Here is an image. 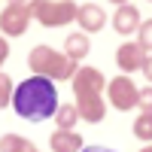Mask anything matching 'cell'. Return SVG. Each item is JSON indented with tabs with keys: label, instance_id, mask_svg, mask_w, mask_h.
<instances>
[{
	"label": "cell",
	"instance_id": "cell-21",
	"mask_svg": "<svg viewBox=\"0 0 152 152\" xmlns=\"http://www.w3.org/2000/svg\"><path fill=\"white\" fill-rule=\"evenodd\" d=\"M82 152H113V149H82Z\"/></svg>",
	"mask_w": 152,
	"mask_h": 152
},
{
	"label": "cell",
	"instance_id": "cell-19",
	"mask_svg": "<svg viewBox=\"0 0 152 152\" xmlns=\"http://www.w3.org/2000/svg\"><path fill=\"white\" fill-rule=\"evenodd\" d=\"M6 58H9V43L0 37V67H3V61H6Z\"/></svg>",
	"mask_w": 152,
	"mask_h": 152
},
{
	"label": "cell",
	"instance_id": "cell-13",
	"mask_svg": "<svg viewBox=\"0 0 152 152\" xmlns=\"http://www.w3.org/2000/svg\"><path fill=\"white\" fill-rule=\"evenodd\" d=\"M76 122H79V110H76V104H61L55 110V125L58 131H73Z\"/></svg>",
	"mask_w": 152,
	"mask_h": 152
},
{
	"label": "cell",
	"instance_id": "cell-12",
	"mask_svg": "<svg viewBox=\"0 0 152 152\" xmlns=\"http://www.w3.org/2000/svg\"><path fill=\"white\" fill-rule=\"evenodd\" d=\"M88 52H91V43H88V34H70L67 40H64V55L70 61H82Z\"/></svg>",
	"mask_w": 152,
	"mask_h": 152
},
{
	"label": "cell",
	"instance_id": "cell-5",
	"mask_svg": "<svg viewBox=\"0 0 152 152\" xmlns=\"http://www.w3.org/2000/svg\"><path fill=\"white\" fill-rule=\"evenodd\" d=\"M31 24V9L28 3H6V9L0 12V31L6 37H21Z\"/></svg>",
	"mask_w": 152,
	"mask_h": 152
},
{
	"label": "cell",
	"instance_id": "cell-11",
	"mask_svg": "<svg viewBox=\"0 0 152 152\" xmlns=\"http://www.w3.org/2000/svg\"><path fill=\"white\" fill-rule=\"evenodd\" d=\"M52 152H82V137L76 131H55L49 137Z\"/></svg>",
	"mask_w": 152,
	"mask_h": 152
},
{
	"label": "cell",
	"instance_id": "cell-9",
	"mask_svg": "<svg viewBox=\"0 0 152 152\" xmlns=\"http://www.w3.org/2000/svg\"><path fill=\"white\" fill-rule=\"evenodd\" d=\"M143 61H146V52H143L140 43H122L119 52H116V64H119L122 73H134V70H140Z\"/></svg>",
	"mask_w": 152,
	"mask_h": 152
},
{
	"label": "cell",
	"instance_id": "cell-24",
	"mask_svg": "<svg viewBox=\"0 0 152 152\" xmlns=\"http://www.w3.org/2000/svg\"><path fill=\"white\" fill-rule=\"evenodd\" d=\"M9 3H28V0H9Z\"/></svg>",
	"mask_w": 152,
	"mask_h": 152
},
{
	"label": "cell",
	"instance_id": "cell-15",
	"mask_svg": "<svg viewBox=\"0 0 152 152\" xmlns=\"http://www.w3.org/2000/svg\"><path fill=\"white\" fill-rule=\"evenodd\" d=\"M134 137L137 140H152V113H140V116L134 119Z\"/></svg>",
	"mask_w": 152,
	"mask_h": 152
},
{
	"label": "cell",
	"instance_id": "cell-10",
	"mask_svg": "<svg viewBox=\"0 0 152 152\" xmlns=\"http://www.w3.org/2000/svg\"><path fill=\"white\" fill-rule=\"evenodd\" d=\"M113 28H116V34H122V37L140 31V12H137V6H131V3L119 6L116 15H113Z\"/></svg>",
	"mask_w": 152,
	"mask_h": 152
},
{
	"label": "cell",
	"instance_id": "cell-4",
	"mask_svg": "<svg viewBox=\"0 0 152 152\" xmlns=\"http://www.w3.org/2000/svg\"><path fill=\"white\" fill-rule=\"evenodd\" d=\"M107 94H110V104L125 113V110H134L137 107V94H140V88H137L128 76H116V79H110Z\"/></svg>",
	"mask_w": 152,
	"mask_h": 152
},
{
	"label": "cell",
	"instance_id": "cell-22",
	"mask_svg": "<svg viewBox=\"0 0 152 152\" xmlns=\"http://www.w3.org/2000/svg\"><path fill=\"white\" fill-rule=\"evenodd\" d=\"M110 3H116V6H125V3H128V0H110Z\"/></svg>",
	"mask_w": 152,
	"mask_h": 152
},
{
	"label": "cell",
	"instance_id": "cell-3",
	"mask_svg": "<svg viewBox=\"0 0 152 152\" xmlns=\"http://www.w3.org/2000/svg\"><path fill=\"white\" fill-rule=\"evenodd\" d=\"M31 18H37L43 28H61V24L76 21V6L73 0H31L28 3Z\"/></svg>",
	"mask_w": 152,
	"mask_h": 152
},
{
	"label": "cell",
	"instance_id": "cell-7",
	"mask_svg": "<svg viewBox=\"0 0 152 152\" xmlns=\"http://www.w3.org/2000/svg\"><path fill=\"white\" fill-rule=\"evenodd\" d=\"M76 24L82 28V34H97L107 24V12L97 3H82L79 9H76Z\"/></svg>",
	"mask_w": 152,
	"mask_h": 152
},
{
	"label": "cell",
	"instance_id": "cell-2",
	"mask_svg": "<svg viewBox=\"0 0 152 152\" xmlns=\"http://www.w3.org/2000/svg\"><path fill=\"white\" fill-rule=\"evenodd\" d=\"M28 67L34 76H46V79H73L76 76V61H70L64 52H55L52 46H34L28 55Z\"/></svg>",
	"mask_w": 152,
	"mask_h": 152
},
{
	"label": "cell",
	"instance_id": "cell-18",
	"mask_svg": "<svg viewBox=\"0 0 152 152\" xmlns=\"http://www.w3.org/2000/svg\"><path fill=\"white\" fill-rule=\"evenodd\" d=\"M137 107H140V113H152V85L140 88V94H137Z\"/></svg>",
	"mask_w": 152,
	"mask_h": 152
},
{
	"label": "cell",
	"instance_id": "cell-8",
	"mask_svg": "<svg viewBox=\"0 0 152 152\" xmlns=\"http://www.w3.org/2000/svg\"><path fill=\"white\" fill-rule=\"evenodd\" d=\"M76 110H79V119L88 125H97L107 113V104L100 94H76Z\"/></svg>",
	"mask_w": 152,
	"mask_h": 152
},
{
	"label": "cell",
	"instance_id": "cell-17",
	"mask_svg": "<svg viewBox=\"0 0 152 152\" xmlns=\"http://www.w3.org/2000/svg\"><path fill=\"white\" fill-rule=\"evenodd\" d=\"M137 34H140V40H137V43H140V46H143V52L149 55V52H152V18L140 21V31H137Z\"/></svg>",
	"mask_w": 152,
	"mask_h": 152
},
{
	"label": "cell",
	"instance_id": "cell-14",
	"mask_svg": "<svg viewBox=\"0 0 152 152\" xmlns=\"http://www.w3.org/2000/svg\"><path fill=\"white\" fill-rule=\"evenodd\" d=\"M0 152H37V146L21 134H3L0 137Z\"/></svg>",
	"mask_w": 152,
	"mask_h": 152
},
{
	"label": "cell",
	"instance_id": "cell-1",
	"mask_svg": "<svg viewBox=\"0 0 152 152\" xmlns=\"http://www.w3.org/2000/svg\"><path fill=\"white\" fill-rule=\"evenodd\" d=\"M12 107L28 122H43L49 116H55V110H58L55 82L46 79V76H31V79L18 82V88L12 91Z\"/></svg>",
	"mask_w": 152,
	"mask_h": 152
},
{
	"label": "cell",
	"instance_id": "cell-6",
	"mask_svg": "<svg viewBox=\"0 0 152 152\" xmlns=\"http://www.w3.org/2000/svg\"><path fill=\"white\" fill-rule=\"evenodd\" d=\"M70 82H73V94H100L107 88V79L97 67H79Z\"/></svg>",
	"mask_w": 152,
	"mask_h": 152
},
{
	"label": "cell",
	"instance_id": "cell-16",
	"mask_svg": "<svg viewBox=\"0 0 152 152\" xmlns=\"http://www.w3.org/2000/svg\"><path fill=\"white\" fill-rule=\"evenodd\" d=\"M12 91H15V88H12V79L6 73H0V110L12 104Z\"/></svg>",
	"mask_w": 152,
	"mask_h": 152
},
{
	"label": "cell",
	"instance_id": "cell-23",
	"mask_svg": "<svg viewBox=\"0 0 152 152\" xmlns=\"http://www.w3.org/2000/svg\"><path fill=\"white\" fill-rule=\"evenodd\" d=\"M140 152H152V146H143V149H140Z\"/></svg>",
	"mask_w": 152,
	"mask_h": 152
},
{
	"label": "cell",
	"instance_id": "cell-20",
	"mask_svg": "<svg viewBox=\"0 0 152 152\" xmlns=\"http://www.w3.org/2000/svg\"><path fill=\"white\" fill-rule=\"evenodd\" d=\"M140 70H143V76H146V79L152 82V55H146V61H143V67H140Z\"/></svg>",
	"mask_w": 152,
	"mask_h": 152
}]
</instances>
